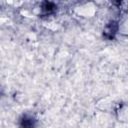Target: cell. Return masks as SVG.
<instances>
[{"label": "cell", "instance_id": "cell-1", "mask_svg": "<svg viewBox=\"0 0 128 128\" xmlns=\"http://www.w3.org/2000/svg\"><path fill=\"white\" fill-rule=\"evenodd\" d=\"M42 8H43V10L46 11V12H51V11H53V9H54V5H53L51 2H47V1H46V2L43 3Z\"/></svg>", "mask_w": 128, "mask_h": 128}]
</instances>
